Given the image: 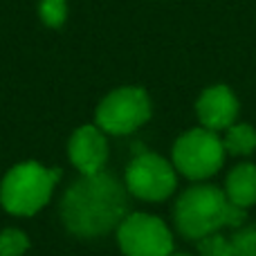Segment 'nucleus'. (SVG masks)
Returning a JSON list of instances; mask_svg holds the SVG:
<instances>
[{"mask_svg": "<svg viewBox=\"0 0 256 256\" xmlns=\"http://www.w3.org/2000/svg\"><path fill=\"white\" fill-rule=\"evenodd\" d=\"M171 256H191V254H171Z\"/></svg>", "mask_w": 256, "mask_h": 256, "instance_id": "obj_16", "label": "nucleus"}, {"mask_svg": "<svg viewBox=\"0 0 256 256\" xmlns=\"http://www.w3.org/2000/svg\"><path fill=\"white\" fill-rule=\"evenodd\" d=\"M58 178L61 168H48L34 160L16 164L0 180V204L12 216H34L50 202Z\"/></svg>", "mask_w": 256, "mask_h": 256, "instance_id": "obj_3", "label": "nucleus"}, {"mask_svg": "<svg viewBox=\"0 0 256 256\" xmlns=\"http://www.w3.org/2000/svg\"><path fill=\"white\" fill-rule=\"evenodd\" d=\"M196 243H198L200 256H232V238L222 236V232L209 234L204 238L196 240Z\"/></svg>", "mask_w": 256, "mask_h": 256, "instance_id": "obj_14", "label": "nucleus"}, {"mask_svg": "<svg viewBox=\"0 0 256 256\" xmlns=\"http://www.w3.org/2000/svg\"><path fill=\"white\" fill-rule=\"evenodd\" d=\"M38 18L45 27L58 30L68 20V0H38Z\"/></svg>", "mask_w": 256, "mask_h": 256, "instance_id": "obj_13", "label": "nucleus"}, {"mask_svg": "<svg viewBox=\"0 0 256 256\" xmlns=\"http://www.w3.org/2000/svg\"><path fill=\"white\" fill-rule=\"evenodd\" d=\"M115 236L124 256H171L176 245L166 222L144 212L128 214L115 230Z\"/></svg>", "mask_w": 256, "mask_h": 256, "instance_id": "obj_7", "label": "nucleus"}, {"mask_svg": "<svg viewBox=\"0 0 256 256\" xmlns=\"http://www.w3.org/2000/svg\"><path fill=\"white\" fill-rule=\"evenodd\" d=\"M227 158L222 137L209 128H189L182 132L171 148V162L180 176L191 182L214 178L222 168Z\"/></svg>", "mask_w": 256, "mask_h": 256, "instance_id": "obj_4", "label": "nucleus"}, {"mask_svg": "<svg viewBox=\"0 0 256 256\" xmlns=\"http://www.w3.org/2000/svg\"><path fill=\"white\" fill-rule=\"evenodd\" d=\"M124 184L132 198L144 202H164L178 186V171L166 158L142 150L128 162Z\"/></svg>", "mask_w": 256, "mask_h": 256, "instance_id": "obj_6", "label": "nucleus"}, {"mask_svg": "<svg viewBox=\"0 0 256 256\" xmlns=\"http://www.w3.org/2000/svg\"><path fill=\"white\" fill-rule=\"evenodd\" d=\"M153 115V104L144 88L122 86L99 102L94 110V124L106 135H130L142 128Z\"/></svg>", "mask_w": 256, "mask_h": 256, "instance_id": "obj_5", "label": "nucleus"}, {"mask_svg": "<svg viewBox=\"0 0 256 256\" xmlns=\"http://www.w3.org/2000/svg\"><path fill=\"white\" fill-rule=\"evenodd\" d=\"M232 238V256H256V225L240 227Z\"/></svg>", "mask_w": 256, "mask_h": 256, "instance_id": "obj_15", "label": "nucleus"}, {"mask_svg": "<svg viewBox=\"0 0 256 256\" xmlns=\"http://www.w3.org/2000/svg\"><path fill=\"white\" fill-rule=\"evenodd\" d=\"M225 194L232 204L248 212L256 204V164L240 162L227 173Z\"/></svg>", "mask_w": 256, "mask_h": 256, "instance_id": "obj_10", "label": "nucleus"}, {"mask_svg": "<svg viewBox=\"0 0 256 256\" xmlns=\"http://www.w3.org/2000/svg\"><path fill=\"white\" fill-rule=\"evenodd\" d=\"M68 158L79 176L102 173L108 162V140L106 132L97 124H84L70 135Z\"/></svg>", "mask_w": 256, "mask_h": 256, "instance_id": "obj_8", "label": "nucleus"}, {"mask_svg": "<svg viewBox=\"0 0 256 256\" xmlns=\"http://www.w3.org/2000/svg\"><path fill=\"white\" fill-rule=\"evenodd\" d=\"M30 250V238L22 230L7 227L0 232V256H25Z\"/></svg>", "mask_w": 256, "mask_h": 256, "instance_id": "obj_12", "label": "nucleus"}, {"mask_svg": "<svg viewBox=\"0 0 256 256\" xmlns=\"http://www.w3.org/2000/svg\"><path fill=\"white\" fill-rule=\"evenodd\" d=\"M222 144H225L227 153L236 155V158L252 155L256 150V128L248 122H236L234 126H230L225 130Z\"/></svg>", "mask_w": 256, "mask_h": 256, "instance_id": "obj_11", "label": "nucleus"}, {"mask_svg": "<svg viewBox=\"0 0 256 256\" xmlns=\"http://www.w3.org/2000/svg\"><path fill=\"white\" fill-rule=\"evenodd\" d=\"M173 222L184 238L200 240L225 227H243L245 209L232 204L225 189L200 182L184 189L176 200Z\"/></svg>", "mask_w": 256, "mask_h": 256, "instance_id": "obj_2", "label": "nucleus"}, {"mask_svg": "<svg viewBox=\"0 0 256 256\" xmlns=\"http://www.w3.org/2000/svg\"><path fill=\"white\" fill-rule=\"evenodd\" d=\"M240 102L234 94V90L225 84L209 86L200 92L198 102H196V115L202 128H209L214 132L227 130L238 122Z\"/></svg>", "mask_w": 256, "mask_h": 256, "instance_id": "obj_9", "label": "nucleus"}, {"mask_svg": "<svg viewBox=\"0 0 256 256\" xmlns=\"http://www.w3.org/2000/svg\"><path fill=\"white\" fill-rule=\"evenodd\" d=\"M128 189L112 173L79 176L58 204L61 222L76 238H99L128 216Z\"/></svg>", "mask_w": 256, "mask_h": 256, "instance_id": "obj_1", "label": "nucleus"}]
</instances>
